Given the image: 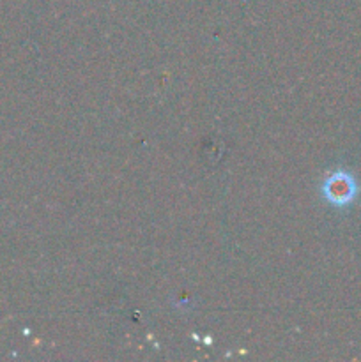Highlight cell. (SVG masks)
Instances as JSON below:
<instances>
[{"label":"cell","mask_w":361,"mask_h":362,"mask_svg":"<svg viewBox=\"0 0 361 362\" xmlns=\"http://www.w3.org/2000/svg\"><path fill=\"white\" fill-rule=\"evenodd\" d=\"M324 194L331 204L345 205L356 194V184H354L353 177L347 173H335L331 179L326 180Z\"/></svg>","instance_id":"6da1fadb"}]
</instances>
